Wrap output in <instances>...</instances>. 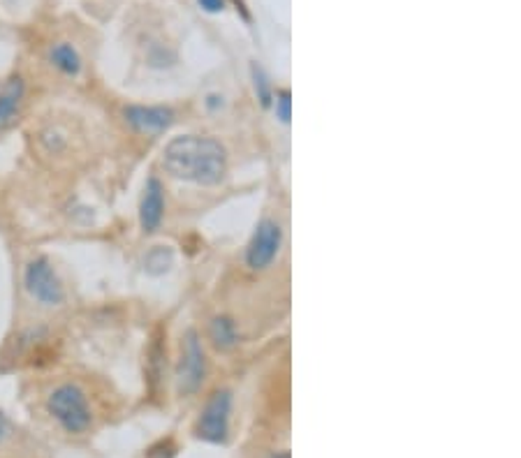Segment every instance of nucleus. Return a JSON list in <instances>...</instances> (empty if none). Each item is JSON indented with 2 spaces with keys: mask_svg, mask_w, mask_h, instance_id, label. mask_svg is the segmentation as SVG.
<instances>
[{
  "mask_svg": "<svg viewBox=\"0 0 521 458\" xmlns=\"http://www.w3.org/2000/svg\"><path fill=\"white\" fill-rule=\"evenodd\" d=\"M162 165L174 178L198 186H216L225 177L228 153L223 144L211 137L183 135L174 137L165 147Z\"/></svg>",
  "mask_w": 521,
  "mask_h": 458,
  "instance_id": "f257e3e1",
  "label": "nucleus"
},
{
  "mask_svg": "<svg viewBox=\"0 0 521 458\" xmlns=\"http://www.w3.org/2000/svg\"><path fill=\"white\" fill-rule=\"evenodd\" d=\"M46 410L67 433H84L91 426V408H88L87 393L81 392L77 384H61L51 392L46 401Z\"/></svg>",
  "mask_w": 521,
  "mask_h": 458,
  "instance_id": "f03ea898",
  "label": "nucleus"
},
{
  "mask_svg": "<svg viewBox=\"0 0 521 458\" xmlns=\"http://www.w3.org/2000/svg\"><path fill=\"white\" fill-rule=\"evenodd\" d=\"M26 290L42 306H61L63 299H66V290H63L61 278L56 276L54 267L49 264V260L45 257H37L33 260L24 273Z\"/></svg>",
  "mask_w": 521,
  "mask_h": 458,
  "instance_id": "7ed1b4c3",
  "label": "nucleus"
},
{
  "mask_svg": "<svg viewBox=\"0 0 521 458\" xmlns=\"http://www.w3.org/2000/svg\"><path fill=\"white\" fill-rule=\"evenodd\" d=\"M281 243H283V229H281L279 222L262 220L249 243L246 264H249L253 271H262V269H267L269 264L276 260V255H279Z\"/></svg>",
  "mask_w": 521,
  "mask_h": 458,
  "instance_id": "20e7f679",
  "label": "nucleus"
},
{
  "mask_svg": "<svg viewBox=\"0 0 521 458\" xmlns=\"http://www.w3.org/2000/svg\"><path fill=\"white\" fill-rule=\"evenodd\" d=\"M230 410H232V396L230 392H216L207 401L202 417L198 423V435L207 443H225L230 426Z\"/></svg>",
  "mask_w": 521,
  "mask_h": 458,
  "instance_id": "39448f33",
  "label": "nucleus"
},
{
  "mask_svg": "<svg viewBox=\"0 0 521 458\" xmlns=\"http://www.w3.org/2000/svg\"><path fill=\"white\" fill-rule=\"evenodd\" d=\"M204 352L198 341V333L188 331L183 341L181 363H179V389L183 393H195L204 380Z\"/></svg>",
  "mask_w": 521,
  "mask_h": 458,
  "instance_id": "423d86ee",
  "label": "nucleus"
},
{
  "mask_svg": "<svg viewBox=\"0 0 521 458\" xmlns=\"http://www.w3.org/2000/svg\"><path fill=\"white\" fill-rule=\"evenodd\" d=\"M128 126L135 127L137 132H147V135H158L165 132L174 123V111L168 107H144L130 105L123 111Z\"/></svg>",
  "mask_w": 521,
  "mask_h": 458,
  "instance_id": "0eeeda50",
  "label": "nucleus"
},
{
  "mask_svg": "<svg viewBox=\"0 0 521 458\" xmlns=\"http://www.w3.org/2000/svg\"><path fill=\"white\" fill-rule=\"evenodd\" d=\"M162 216H165V190L158 178H148L147 188H144L142 207H139V222H142L144 232H156Z\"/></svg>",
  "mask_w": 521,
  "mask_h": 458,
  "instance_id": "6e6552de",
  "label": "nucleus"
},
{
  "mask_svg": "<svg viewBox=\"0 0 521 458\" xmlns=\"http://www.w3.org/2000/svg\"><path fill=\"white\" fill-rule=\"evenodd\" d=\"M24 93L26 86L21 76H12L0 88V132L10 130L15 126L21 105H24Z\"/></svg>",
  "mask_w": 521,
  "mask_h": 458,
  "instance_id": "1a4fd4ad",
  "label": "nucleus"
},
{
  "mask_svg": "<svg viewBox=\"0 0 521 458\" xmlns=\"http://www.w3.org/2000/svg\"><path fill=\"white\" fill-rule=\"evenodd\" d=\"M51 63L67 76H77L81 72V58L77 54V49L67 42H58V45L51 46V54H49Z\"/></svg>",
  "mask_w": 521,
  "mask_h": 458,
  "instance_id": "9d476101",
  "label": "nucleus"
},
{
  "mask_svg": "<svg viewBox=\"0 0 521 458\" xmlns=\"http://www.w3.org/2000/svg\"><path fill=\"white\" fill-rule=\"evenodd\" d=\"M211 338L216 342V348L220 350H230L234 348L239 342V333L237 327H234L232 320L228 318H216L211 322Z\"/></svg>",
  "mask_w": 521,
  "mask_h": 458,
  "instance_id": "9b49d317",
  "label": "nucleus"
},
{
  "mask_svg": "<svg viewBox=\"0 0 521 458\" xmlns=\"http://www.w3.org/2000/svg\"><path fill=\"white\" fill-rule=\"evenodd\" d=\"M253 81H255V93H258V100L262 102V107L271 105V88H269V79L264 75L262 67L253 66Z\"/></svg>",
  "mask_w": 521,
  "mask_h": 458,
  "instance_id": "f8f14e48",
  "label": "nucleus"
},
{
  "mask_svg": "<svg viewBox=\"0 0 521 458\" xmlns=\"http://www.w3.org/2000/svg\"><path fill=\"white\" fill-rule=\"evenodd\" d=\"M276 117L283 123H290V118H292V96H290V91L276 93Z\"/></svg>",
  "mask_w": 521,
  "mask_h": 458,
  "instance_id": "ddd939ff",
  "label": "nucleus"
},
{
  "mask_svg": "<svg viewBox=\"0 0 521 458\" xmlns=\"http://www.w3.org/2000/svg\"><path fill=\"white\" fill-rule=\"evenodd\" d=\"M174 444L172 443H160L158 447H153L151 452H148V458H174Z\"/></svg>",
  "mask_w": 521,
  "mask_h": 458,
  "instance_id": "4468645a",
  "label": "nucleus"
},
{
  "mask_svg": "<svg viewBox=\"0 0 521 458\" xmlns=\"http://www.w3.org/2000/svg\"><path fill=\"white\" fill-rule=\"evenodd\" d=\"M198 3L207 12H223L225 7V0H198Z\"/></svg>",
  "mask_w": 521,
  "mask_h": 458,
  "instance_id": "2eb2a0df",
  "label": "nucleus"
},
{
  "mask_svg": "<svg viewBox=\"0 0 521 458\" xmlns=\"http://www.w3.org/2000/svg\"><path fill=\"white\" fill-rule=\"evenodd\" d=\"M7 435V417L3 412H0V443H3V438Z\"/></svg>",
  "mask_w": 521,
  "mask_h": 458,
  "instance_id": "dca6fc26",
  "label": "nucleus"
},
{
  "mask_svg": "<svg viewBox=\"0 0 521 458\" xmlns=\"http://www.w3.org/2000/svg\"><path fill=\"white\" fill-rule=\"evenodd\" d=\"M271 458H290V453H288V452H283V453H273Z\"/></svg>",
  "mask_w": 521,
  "mask_h": 458,
  "instance_id": "f3484780",
  "label": "nucleus"
}]
</instances>
